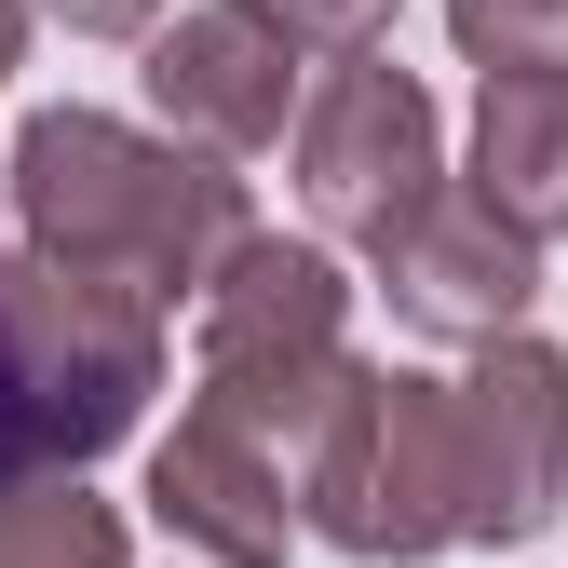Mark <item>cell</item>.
<instances>
[{
	"instance_id": "cell-1",
	"label": "cell",
	"mask_w": 568,
	"mask_h": 568,
	"mask_svg": "<svg viewBox=\"0 0 568 568\" xmlns=\"http://www.w3.org/2000/svg\"><path fill=\"white\" fill-rule=\"evenodd\" d=\"M0 190H14V231L41 257H82V271L135 284L163 312H190L217 284V257L257 231L231 150H190L176 122H122V109H82V95L28 109L0 135Z\"/></svg>"
},
{
	"instance_id": "cell-2",
	"label": "cell",
	"mask_w": 568,
	"mask_h": 568,
	"mask_svg": "<svg viewBox=\"0 0 568 568\" xmlns=\"http://www.w3.org/2000/svg\"><path fill=\"white\" fill-rule=\"evenodd\" d=\"M163 338H176L163 298H135L82 257H41L14 231L0 244V487L109 460L163 393Z\"/></svg>"
},
{
	"instance_id": "cell-3",
	"label": "cell",
	"mask_w": 568,
	"mask_h": 568,
	"mask_svg": "<svg viewBox=\"0 0 568 568\" xmlns=\"http://www.w3.org/2000/svg\"><path fill=\"white\" fill-rule=\"evenodd\" d=\"M352 366H366L352 352V271L325 231H244L217 257V284L190 298V393L284 460H312Z\"/></svg>"
},
{
	"instance_id": "cell-4",
	"label": "cell",
	"mask_w": 568,
	"mask_h": 568,
	"mask_svg": "<svg viewBox=\"0 0 568 568\" xmlns=\"http://www.w3.org/2000/svg\"><path fill=\"white\" fill-rule=\"evenodd\" d=\"M298 515L352 568H419L460 541V379L434 366H352L325 434L298 460Z\"/></svg>"
},
{
	"instance_id": "cell-5",
	"label": "cell",
	"mask_w": 568,
	"mask_h": 568,
	"mask_svg": "<svg viewBox=\"0 0 568 568\" xmlns=\"http://www.w3.org/2000/svg\"><path fill=\"white\" fill-rule=\"evenodd\" d=\"M284 163H298L312 231H325V244H352V257H379V244L419 217V203L460 176V163H447V109H434V82H419V68H393L379 41L312 68Z\"/></svg>"
},
{
	"instance_id": "cell-6",
	"label": "cell",
	"mask_w": 568,
	"mask_h": 568,
	"mask_svg": "<svg viewBox=\"0 0 568 568\" xmlns=\"http://www.w3.org/2000/svg\"><path fill=\"white\" fill-rule=\"evenodd\" d=\"M568 515V352L541 325H501L460 352V541L515 555Z\"/></svg>"
},
{
	"instance_id": "cell-7",
	"label": "cell",
	"mask_w": 568,
	"mask_h": 568,
	"mask_svg": "<svg viewBox=\"0 0 568 568\" xmlns=\"http://www.w3.org/2000/svg\"><path fill=\"white\" fill-rule=\"evenodd\" d=\"M379 271V298H393V325L406 338H434V352H487L501 325H528L541 312V271H555V244L528 231V217H501L474 176H447L419 217L366 257Z\"/></svg>"
},
{
	"instance_id": "cell-8",
	"label": "cell",
	"mask_w": 568,
	"mask_h": 568,
	"mask_svg": "<svg viewBox=\"0 0 568 568\" xmlns=\"http://www.w3.org/2000/svg\"><path fill=\"white\" fill-rule=\"evenodd\" d=\"M150 528L176 541V555H203V568H284L312 541V515H298V460L284 447H257L244 419H217L203 393H176V434H150Z\"/></svg>"
},
{
	"instance_id": "cell-9",
	"label": "cell",
	"mask_w": 568,
	"mask_h": 568,
	"mask_svg": "<svg viewBox=\"0 0 568 568\" xmlns=\"http://www.w3.org/2000/svg\"><path fill=\"white\" fill-rule=\"evenodd\" d=\"M150 122H176L190 150H231V163H257V150H284L298 135V95H312V54L284 41L271 14H244V0H190V14H163L150 28Z\"/></svg>"
},
{
	"instance_id": "cell-10",
	"label": "cell",
	"mask_w": 568,
	"mask_h": 568,
	"mask_svg": "<svg viewBox=\"0 0 568 568\" xmlns=\"http://www.w3.org/2000/svg\"><path fill=\"white\" fill-rule=\"evenodd\" d=\"M460 176L501 203V217H528L541 244L568 231V68H474V150Z\"/></svg>"
},
{
	"instance_id": "cell-11",
	"label": "cell",
	"mask_w": 568,
	"mask_h": 568,
	"mask_svg": "<svg viewBox=\"0 0 568 568\" xmlns=\"http://www.w3.org/2000/svg\"><path fill=\"white\" fill-rule=\"evenodd\" d=\"M0 568H135V528L82 474H28L0 487Z\"/></svg>"
},
{
	"instance_id": "cell-12",
	"label": "cell",
	"mask_w": 568,
	"mask_h": 568,
	"mask_svg": "<svg viewBox=\"0 0 568 568\" xmlns=\"http://www.w3.org/2000/svg\"><path fill=\"white\" fill-rule=\"evenodd\" d=\"M474 68H568V0H434Z\"/></svg>"
},
{
	"instance_id": "cell-13",
	"label": "cell",
	"mask_w": 568,
	"mask_h": 568,
	"mask_svg": "<svg viewBox=\"0 0 568 568\" xmlns=\"http://www.w3.org/2000/svg\"><path fill=\"white\" fill-rule=\"evenodd\" d=\"M244 14H271L284 41L325 68V54H366V41H393V14H406V0H244Z\"/></svg>"
},
{
	"instance_id": "cell-14",
	"label": "cell",
	"mask_w": 568,
	"mask_h": 568,
	"mask_svg": "<svg viewBox=\"0 0 568 568\" xmlns=\"http://www.w3.org/2000/svg\"><path fill=\"white\" fill-rule=\"evenodd\" d=\"M176 14V0H41V28H68V41H150Z\"/></svg>"
},
{
	"instance_id": "cell-15",
	"label": "cell",
	"mask_w": 568,
	"mask_h": 568,
	"mask_svg": "<svg viewBox=\"0 0 568 568\" xmlns=\"http://www.w3.org/2000/svg\"><path fill=\"white\" fill-rule=\"evenodd\" d=\"M28 28H41V0H0V82L28 68Z\"/></svg>"
},
{
	"instance_id": "cell-16",
	"label": "cell",
	"mask_w": 568,
	"mask_h": 568,
	"mask_svg": "<svg viewBox=\"0 0 568 568\" xmlns=\"http://www.w3.org/2000/svg\"><path fill=\"white\" fill-rule=\"evenodd\" d=\"M0 244H14V190H0Z\"/></svg>"
}]
</instances>
